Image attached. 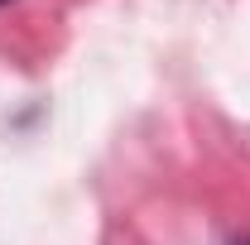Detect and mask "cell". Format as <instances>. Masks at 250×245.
Segmentation results:
<instances>
[{
  "label": "cell",
  "mask_w": 250,
  "mask_h": 245,
  "mask_svg": "<svg viewBox=\"0 0 250 245\" xmlns=\"http://www.w3.org/2000/svg\"><path fill=\"white\" fill-rule=\"evenodd\" d=\"M241 245H250V241H241Z\"/></svg>",
  "instance_id": "7a4b0ae2"
},
{
  "label": "cell",
  "mask_w": 250,
  "mask_h": 245,
  "mask_svg": "<svg viewBox=\"0 0 250 245\" xmlns=\"http://www.w3.org/2000/svg\"><path fill=\"white\" fill-rule=\"evenodd\" d=\"M0 5H10V0H0Z\"/></svg>",
  "instance_id": "6da1fadb"
}]
</instances>
